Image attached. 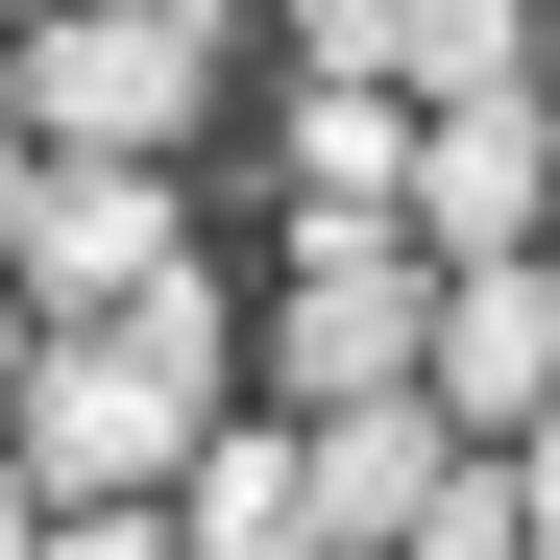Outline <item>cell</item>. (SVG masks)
I'll return each mask as SVG.
<instances>
[{
	"label": "cell",
	"instance_id": "9",
	"mask_svg": "<svg viewBox=\"0 0 560 560\" xmlns=\"http://www.w3.org/2000/svg\"><path fill=\"white\" fill-rule=\"evenodd\" d=\"M293 171L317 220H415V98H293Z\"/></svg>",
	"mask_w": 560,
	"mask_h": 560
},
{
	"label": "cell",
	"instance_id": "10",
	"mask_svg": "<svg viewBox=\"0 0 560 560\" xmlns=\"http://www.w3.org/2000/svg\"><path fill=\"white\" fill-rule=\"evenodd\" d=\"M390 560H536V512H512V439H463L439 488H415V536Z\"/></svg>",
	"mask_w": 560,
	"mask_h": 560
},
{
	"label": "cell",
	"instance_id": "15",
	"mask_svg": "<svg viewBox=\"0 0 560 560\" xmlns=\"http://www.w3.org/2000/svg\"><path fill=\"white\" fill-rule=\"evenodd\" d=\"M25 341H49V317H25V293H0V415H25Z\"/></svg>",
	"mask_w": 560,
	"mask_h": 560
},
{
	"label": "cell",
	"instance_id": "8",
	"mask_svg": "<svg viewBox=\"0 0 560 560\" xmlns=\"http://www.w3.org/2000/svg\"><path fill=\"white\" fill-rule=\"evenodd\" d=\"M171 536H196V560H317V439L293 415H220L196 488H171Z\"/></svg>",
	"mask_w": 560,
	"mask_h": 560
},
{
	"label": "cell",
	"instance_id": "7",
	"mask_svg": "<svg viewBox=\"0 0 560 560\" xmlns=\"http://www.w3.org/2000/svg\"><path fill=\"white\" fill-rule=\"evenodd\" d=\"M293 439H317V560H390V536H415V488L463 463V415H439V390H390V415H293Z\"/></svg>",
	"mask_w": 560,
	"mask_h": 560
},
{
	"label": "cell",
	"instance_id": "6",
	"mask_svg": "<svg viewBox=\"0 0 560 560\" xmlns=\"http://www.w3.org/2000/svg\"><path fill=\"white\" fill-rule=\"evenodd\" d=\"M439 415L463 439H536L560 415V244L536 268H439Z\"/></svg>",
	"mask_w": 560,
	"mask_h": 560
},
{
	"label": "cell",
	"instance_id": "17",
	"mask_svg": "<svg viewBox=\"0 0 560 560\" xmlns=\"http://www.w3.org/2000/svg\"><path fill=\"white\" fill-rule=\"evenodd\" d=\"M25 25H49V0H0V49H25Z\"/></svg>",
	"mask_w": 560,
	"mask_h": 560
},
{
	"label": "cell",
	"instance_id": "1",
	"mask_svg": "<svg viewBox=\"0 0 560 560\" xmlns=\"http://www.w3.org/2000/svg\"><path fill=\"white\" fill-rule=\"evenodd\" d=\"M196 439H220V293H147V317L25 341V415H0V463H25L49 512H147V488H196Z\"/></svg>",
	"mask_w": 560,
	"mask_h": 560
},
{
	"label": "cell",
	"instance_id": "4",
	"mask_svg": "<svg viewBox=\"0 0 560 560\" xmlns=\"http://www.w3.org/2000/svg\"><path fill=\"white\" fill-rule=\"evenodd\" d=\"M0 293H25L49 341H73V317L196 293V244H171V171H49V147H25V244H0Z\"/></svg>",
	"mask_w": 560,
	"mask_h": 560
},
{
	"label": "cell",
	"instance_id": "11",
	"mask_svg": "<svg viewBox=\"0 0 560 560\" xmlns=\"http://www.w3.org/2000/svg\"><path fill=\"white\" fill-rule=\"evenodd\" d=\"M390 25H415V0H293V49H317V98H390Z\"/></svg>",
	"mask_w": 560,
	"mask_h": 560
},
{
	"label": "cell",
	"instance_id": "3",
	"mask_svg": "<svg viewBox=\"0 0 560 560\" xmlns=\"http://www.w3.org/2000/svg\"><path fill=\"white\" fill-rule=\"evenodd\" d=\"M268 365H293V415H390V390H439V244H415V220H293Z\"/></svg>",
	"mask_w": 560,
	"mask_h": 560
},
{
	"label": "cell",
	"instance_id": "5",
	"mask_svg": "<svg viewBox=\"0 0 560 560\" xmlns=\"http://www.w3.org/2000/svg\"><path fill=\"white\" fill-rule=\"evenodd\" d=\"M415 244H439V268H536V244H560V98L415 122Z\"/></svg>",
	"mask_w": 560,
	"mask_h": 560
},
{
	"label": "cell",
	"instance_id": "13",
	"mask_svg": "<svg viewBox=\"0 0 560 560\" xmlns=\"http://www.w3.org/2000/svg\"><path fill=\"white\" fill-rule=\"evenodd\" d=\"M512 512H536V560H560V415H536V439H512Z\"/></svg>",
	"mask_w": 560,
	"mask_h": 560
},
{
	"label": "cell",
	"instance_id": "12",
	"mask_svg": "<svg viewBox=\"0 0 560 560\" xmlns=\"http://www.w3.org/2000/svg\"><path fill=\"white\" fill-rule=\"evenodd\" d=\"M49 560H196L171 512H49Z\"/></svg>",
	"mask_w": 560,
	"mask_h": 560
},
{
	"label": "cell",
	"instance_id": "14",
	"mask_svg": "<svg viewBox=\"0 0 560 560\" xmlns=\"http://www.w3.org/2000/svg\"><path fill=\"white\" fill-rule=\"evenodd\" d=\"M0 560H49V488H25V463H0Z\"/></svg>",
	"mask_w": 560,
	"mask_h": 560
},
{
	"label": "cell",
	"instance_id": "16",
	"mask_svg": "<svg viewBox=\"0 0 560 560\" xmlns=\"http://www.w3.org/2000/svg\"><path fill=\"white\" fill-rule=\"evenodd\" d=\"M0 244H25V122H0Z\"/></svg>",
	"mask_w": 560,
	"mask_h": 560
},
{
	"label": "cell",
	"instance_id": "2",
	"mask_svg": "<svg viewBox=\"0 0 560 560\" xmlns=\"http://www.w3.org/2000/svg\"><path fill=\"white\" fill-rule=\"evenodd\" d=\"M244 49V0H49L25 49H0V122H25L49 171H171Z\"/></svg>",
	"mask_w": 560,
	"mask_h": 560
}]
</instances>
